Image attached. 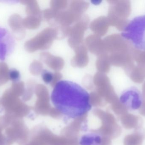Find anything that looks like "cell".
Instances as JSON below:
<instances>
[{"label": "cell", "mask_w": 145, "mask_h": 145, "mask_svg": "<svg viewBox=\"0 0 145 145\" xmlns=\"http://www.w3.org/2000/svg\"><path fill=\"white\" fill-rule=\"evenodd\" d=\"M51 98L55 108L70 119L80 117L92 108L89 93L79 84L71 81L58 82Z\"/></svg>", "instance_id": "obj_1"}, {"label": "cell", "mask_w": 145, "mask_h": 145, "mask_svg": "<svg viewBox=\"0 0 145 145\" xmlns=\"http://www.w3.org/2000/svg\"><path fill=\"white\" fill-rule=\"evenodd\" d=\"M122 36L140 51H145V14L135 17L126 25Z\"/></svg>", "instance_id": "obj_2"}, {"label": "cell", "mask_w": 145, "mask_h": 145, "mask_svg": "<svg viewBox=\"0 0 145 145\" xmlns=\"http://www.w3.org/2000/svg\"><path fill=\"white\" fill-rule=\"evenodd\" d=\"M120 101L127 110L131 111L140 109L144 103L141 93L134 87L123 92L120 96Z\"/></svg>", "instance_id": "obj_3"}, {"label": "cell", "mask_w": 145, "mask_h": 145, "mask_svg": "<svg viewBox=\"0 0 145 145\" xmlns=\"http://www.w3.org/2000/svg\"><path fill=\"white\" fill-rule=\"evenodd\" d=\"M8 25L14 31V35L16 38H20V34L23 31V21L22 18L18 14L11 15L8 20Z\"/></svg>", "instance_id": "obj_4"}, {"label": "cell", "mask_w": 145, "mask_h": 145, "mask_svg": "<svg viewBox=\"0 0 145 145\" xmlns=\"http://www.w3.org/2000/svg\"><path fill=\"white\" fill-rule=\"evenodd\" d=\"M141 131H137L135 133L127 135L124 139L125 145H141L145 137V133Z\"/></svg>", "instance_id": "obj_5"}, {"label": "cell", "mask_w": 145, "mask_h": 145, "mask_svg": "<svg viewBox=\"0 0 145 145\" xmlns=\"http://www.w3.org/2000/svg\"><path fill=\"white\" fill-rule=\"evenodd\" d=\"M102 138L100 135L96 134H89L84 135L80 140V145H100Z\"/></svg>", "instance_id": "obj_6"}, {"label": "cell", "mask_w": 145, "mask_h": 145, "mask_svg": "<svg viewBox=\"0 0 145 145\" xmlns=\"http://www.w3.org/2000/svg\"><path fill=\"white\" fill-rule=\"evenodd\" d=\"M124 117L125 118L123 125L126 128L128 129L132 128L138 129L140 127L139 124L140 123L139 117L132 114L127 113Z\"/></svg>", "instance_id": "obj_7"}, {"label": "cell", "mask_w": 145, "mask_h": 145, "mask_svg": "<svg viewBox=\"0 0 145 145\" xmlns=\"http://www.w3.org/2000/svg\"><path fill=\"white\" fill-rule=\"evenodd\" d=\"M8 70L7 65L4 62L0 63V86L5 84L9 80Z\"/></svg>", "instance_id": "obj_8"}, {"label": "cell", "mask_w": 145, "mask_h": 145, "mask_svg": "<svg viewBox=\"0 0 145 145\" xmlns=\"http://www.w3.org/2000/svg\"><path fill=\"white\" fill-rule=\"evenodd\" d=\"M9 79L13 83L18 82L20 78L19 72L15 69H12L9 71L8 73Z\"/></svg>", "instance_id": "obj_9"}, {"label": "cell", "mask_w": 145, "mask_h": 145, "mask_svg": "<svg viewBox=\"0 0 145 145\" xmlns=\"http://www.w3.org/2000/svg\"><path fill=\"white\" fill-rule=\"evenodd\" d=\"M7 45L5 43L0 41V60H4L7 53Z\"/></svg>", "instance_id": "obj_10"}, {"label": "cell", "mask_w": 145, "mask_h": 145, "mask_svg": "<svg viewBox=\"0 0 145 145\" xmlns=\"http://www.w3.org/2000/svg\"><path fill=\"white\" fill-rule=\"evenodd\" d=\"M42 77L46 83H49L51 82L52 80L53 75L52 73H51L50 72L45 70L42 74Z\"/></svg>", "instance_id": "obj_11"}, {"label": "cell", "mask_w": 145, "mask_h": 145, "mask_svg": "<svg viewBox=\"0 0 145 145\" xmlns=\"http://www.w3.org/2000/svg\"><path fill=\"white\" fill-rule=\"evenodd\" d=\"M7 34V31L5 29L0 28V40L3 38Z\"/></svg>", "instance_id": "obj_12"}, {"label": "cell", "mask_w": 145, "mask_h": 145, "mask_svg": "<svg viewBox=\"0 0 145 145\" xmlns=\"http://www.w3.org/2000/svg\"><path fill=\"white\" fill-rule=\"evenodd\" d=\"M140 112L141 115L145 116V102L143 103V105L140 108Z\"/></svg>", "instance_id": "obj_13"}, {"label": "cell", "mask_w": 145, "mask_h": 145, "mask_svg": "<svg viewBox=\"0 0 145 145\" xmlns=\"http://www.w3.org/2000/svg\"><path fill=\"white\" fill-rule=\"evenodd\" d=\"M92 3L93 4H95V5H97V4H99L101 3V1H92Z\"/></svg>", "instance_id": "obj_14"}]
</instances>
